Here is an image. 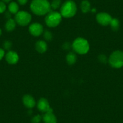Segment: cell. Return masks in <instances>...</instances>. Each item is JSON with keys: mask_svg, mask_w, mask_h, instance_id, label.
<instances>
[{"mask_svg": "<svg viewBox=\"0 0 123 123\" xmlns=\"http://www.w3.org/2000/svg\"><path fill=\"white\" fill-rule=\"evenodd\" d=\"M112 19V16L109 14L105 12L99 13L96 16V19L98 23L103 26H107L109 25Z\"/></svg>", "mask_w": 123, "mask_h": 123, "instance_id": "7", "label": "cell"}, {"mask_svg": "<svg viewBox=\"0 0 123 123\" xmlns=\"http://www.w3.org/2000/svg\"><path fill=\"white\" fill-rule=\"evenodd\" d=\"M37 108L41 112L46 113L50 109L51 107L48 100L45 98H41L37 102Z\"/></svg>", "mask_w": 123, "mask_h": 123, "instance_id": "10", "label": "cell"}, {"mask_svg": "<svg viewBox=\"0 0 123 123\" xmlns=\"http://www.w3.org/2000/svg\"><path fill=\"white\" fill-rule=\"evenodd\" d=\"M51 8L54 10L58 9L61 5V1L60 0H53L52 3L50 4Z\"/></svg>", "mask_w": 123, "mask_h": 123, "instance_id": "19", "label": "cell"}, {"mask_svg": "<svg viewBox=\"0 0 123 123\" xmlns=\"http://www.w3.org/2000/svg\"><path fill=\"white\" fill-rule=\"evenodd\" d=\"M31 12L37 16L47 15L51 11L50 3L47 0H33L30 4Z\"/></svg>", "mask_w": 123, "mask_h": 123, "instance_id": "1", "label": "cell"}, {"mask_svg": "<svg viewBox=\"0 0 123 123\" xmlns=\"http://www.w3.org/2000/svg\"><path fill=\"white\" fill-rule=\"evenodd\" d=\"M43 37H44L45 39L47 40V41H51L53 39V35H52L51 32L49 31H45L43 34Z\"/></svg>", "mask_w": 123, "mask_h": 123, "instance_id": "20", "label": "cell"}, {"mask_svg": "<svg viewBox=\"0 0 123 123\" xmlns=\"http://www.w3.org/2000/svg\"><path fill=\"white\" fill-rule=\"evenodd\" d=\"M66 60H67V63L70 65H74L77 61V56L73 52H70L68 53L66 57Z\"/></svg>", "mask_w": 123, "mask_h": 123, "instance_id": "15", "label": "cell"}, {"mask_svg": "<svg viewBox=\"0 0 123 123\" xmlns=\"http://www.w3.org/2000/svg\"><path fill=\"white\" fill-rule=\"evenodd\" d=\"M41 119H42L41 116L37 115L35 116V117H34L33 118H32L31 121H32V123H39L40 121H41Z\"/></svg>", "mask_w": 123, "mask_h": 123, "instance_id": "23", "label": "cell"}, {"mask_svg": "<svg viewBox=\"0 0 123 123\" xmlns=\"http://www.w3.org/2000/svg\"><path fill=\"white\" fill-rule=\"evenodd\" d=\"M8 9H9V12L10 13L15 14L16 15L19 12L18 4L16 2H11L9 4Z\"/></svg>", "mask_w": 123, "mask_h": 123, "instance_id": "16", "label": "cell"}, {"mask_svg": "<svg viewBox=\"0 0 123 123\" xmlns=\"http://www.w3.org/2000/svg\"><path fill=\"white\" fill-rule=\"evenodd\" d=\"M18 1L21 5H25L27 3L28 0H18Z\"/></svg>", "mask_w": 123, "mask_h": 123, "instance_id": "27", "label": "cell"}, {"mask_svg": "<svg viewBox=\"0 0 123 123\" xmlns=\"http://www.w3.org/2000/svg\"><path fill=\"white\" fill-rule=\"evenodd\" d=\"M81 9L82 12L85 13L89 12L91 10V4L87 0L83 1L81 4Z\"/></svg>", "mask_w": 123, "mask_h": 123, "instance_id": "17", "label": "cell"}, {"mask_svg": "<svg viewBox=\"0 0 123 123\" xmlns=\"http://www.w3.org/2000/svg\"><path fill=\"white\" fill-rule=\"evenodd\" d=\"M11 1H12V0H2V1H3L4 3H9V2H10Z\"/></svg>", "mask_w": 123, "mask_h": 123, "instance_id": "28", "label": "cell"}, {"mask_svg": "<svg viewBox=\"0 0 123 123\" xmlns=\"http://www.w3.org/2000/svg\"><path fill=\"white\" fill-rule=\"evenodd\" d=\"M7 62L10 65H15L19 61V55L14 51H9L5 55Z\"/></svg>", "mask_w": 123, "mask_h": 123, "instance_id": "9", "label": "cell"}, {"mask_svg": "<svg viewBox=\"0 0 123 123\" xmlns=\"http://www.w3.org/2000/svg\"><path fill=\"white\" fill-rule=\"evenodd\" d=\"M108 62L113 68H121L123 67V52L119 50L113 51L110 55Z\"/></svg>", "mask_w": 123, "mask_h": 123, "instance_id": "5", "label": "cell"}, {"mask_svg": "<svg viewBox=\"0 0 123 123\" xmlns=\"http://www.w3.org/2000/svg\"><path fill=\"white\" fill-rule=\"evenodd\" d=\"M47 43L43 41H38L35 44L36 50L39 53H44L47 50Z\"/></svg>", "mask_w": 123, "mask_h": 123, "instance_id": "13", "label": "cell"}, {"mask_svg": "<svg viewBox=\"0 0 123 123\" xmlns=\"http://www.w3.org/2000/svg\"><path fill=\"white\" fill-rule=\"evenodd\" d=\"M6 10V5L3 1H0V13H3Z\"/></svg>", "mask_w": 123, "mask_h": 123, "instance_id": "22", "label": "cell"}, {"mask_svg": "<svg viewBox=\"0 0 123 123\" xmlns=\"http://www.w3.org/2000/svg\"><path fill=\"white\" fill-rule=\"evenodd\" d=\"M43 120L45 123H56L57 118L53 113V111L51 108L46 112L43 116Z\"/></svg>", "mask_w": 123, "mask_h": 123, "instance_id": "12", "label": "cell"}, {"mask_svg": "<svg viewBox=\"0 0 123 123\" xmlns=\"http://www.w3.org/2000/svg\"><path fill=\"white\" fill-rule=\"evenodd\" d=\"M5 55V51L3 49L0 48V60H1Z\"/></svg>", "mask_w": 123, "mask_h": 123, "instance_id": "25", "label": "cell"}, {"mask_svg": "<svg viewBox=\"0 0 123 123\" xmlns=\"http://www.w3.org/2000/svg\"><path fill=\"white\" fill-rule=\"evenodd\" d=\"M16 22L15 19L10 18L7 20L5 25V28L7 31H12L16 28Z\"/></svg>", "mask_w": 123, "mask_h": 123, "instance_id": "14", "label": "cell"}, {"mask_svg": "<svg viewBox=\"0 0 123 123\" xmlns=\"http://www.w3.org/2000/svg\"><path fill=\"white\" fill-rule=\"evenodd\" d=\"M77 6L75 3L71 0L65 2L60 7V12L62 17L66 18H72L76 14Z\"/></svg>", "mask_w": 123, "mask_h": 123, "instance_id": "2", "label": "cell"}, {"mask_svg": "<svg viewBox=\"0 0 123 123\" xmlns=\"http://www.w3.org/2000/svg\"><path fill=\"white\" fill-rule=\"evenodd\" d=\"M29 32L33 36H39L43 33V26L41 24L35 22L29 26Z\"/></svg>", "mask_w": 123, "mask_h": 123, "instance_id": "8", "label": "cell"}, {"mask_svg": "<svg viewBox=\"0 0 123 123\" xmlns=\"http://www.w3.org/2000/svg\"><path fill=\"white\" fill-rule=\"evenodd\" d=\"M12 45V42H10V41H5L4 43V44H3V47H4V49H7V50H9V49H10V48H11Z\"/></svg>", "mask_w": 123, "mask_h": 123, "instance_id": "21", "label": "cell"}, {"mask_svg": "<svg viewBox=\"0 0 123 123\" xmlns=\"http://www.w3.org/2000/svg\"><path fill=\"white\" fill-rule=\"evenodd\" d=\"M22 102L26 107L31 109L36 105V101L35 98L30 95H25L22 98Z\"/></svg>", "mask_w": 123, "mask_h": 123, "instance_id": "11", "label": "cell"}, {"mask_svg": "<svg viewBox=\"0 0 123 123\" xmlns=\"http://www.w3.org/2000/svg\"><path fill=\"white\" fill-rule=\"evenodd\" d=\"M71 47V45L69 42H66L64 45H63V48L65 49H69Z\"/></svg>", "mask_w": 123, "mask_h": 123, "instance_id": "26", "label": "cell"}, {"mask_svg": "<svg viewBox=\"0 0 123 123\" xmlns=\"http://www.w3.org/2000/svg\"><path fill=\"white\" fill-rule=\"evenodd\" d=\"M110 25H111V28L112 30L116 31L118 30L119 27V22L117 19L116 18H112L110 23Z\"/></svg>", "mask_w": 123, "mask_h": 123, "instance_id": "18", "label": "cell"}, {"mask_svg": "<svg viewBox=\"0 0 123 123\" xmlns=\"http://www.w3.org/2000/svg\"><path fill=\"white\" fill-rule=\"evenodd\" d=\"M98 59L101 62H102V63H106V62H107V58H106V55H103V54L102 55H99Z\"/></svg>", "mask_w": 123, "mask_h": 123, "instance_id": "24", "label": "cell"}, {"mask_svg": "<svg viewBox=\"0 0 123 123\" xmlns=\"http://www.w3.org/2000/svg\"><path fill=\"white\" fill-rule=\"evenodd\" d=\"M1 34H2V31L1 30V28H0V36L1 35Z\"/></svg>", "mask_w": 123, "mask_h": 123, "instance_id": "29", "label": "cell"}, {"mask_svg": "<svg viewBox=\"0 0 123 123\" xmlns=\"http://www.w3.org/2000/svg\"><path fill=\"white\" fill-rule=\"evenodd\" d=\"M72 47L76 53L85 54L89 51L90 46L88 41L83 37H78L73 42Z\"/></svg>", "mask_w": 123, "mask_h": 123, "instance_id": "3", "label": "cell"}, {"mask_svg": "<svg viewBox=\"0 0 123 123\" xmlns=\"http://www.w3.org/2000/svg\"><path fill=\"white\" fill-rule=\"evenodd\" d=\"M62 16L57 12L50 11L47 14L45 21L46 25L49 27H55L59 25L62 21Z\"/></svg>", "mask_w": 123, "mask_h": 123, "instance_id": "4", "label": "cell"}, {"mask_svg": "<svg viewBox=\"0 0 123 123\" xmlns=\"http://www.w3.org/2000/svg\"><path fill=\"white\" fill-rule=\"evenodd\" d=\"M15 20L19 25L27 26L31 21V16L27 12L19 11L15 15Z\"/></svg>", "mask_w": 123, "mask_h": 123, "instance_id": "6", "label": "cell"}]
</instances>
